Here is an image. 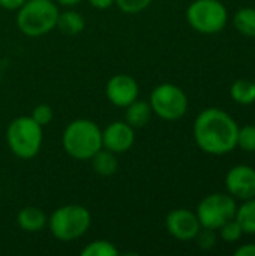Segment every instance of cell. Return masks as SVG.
Masks as SVG:
<instances>
[{"label": "cell", "instance_id": "16", "mask_svg": "<svg viewBox=\"0 0 255 256\" xmlns=\"http://www.w3.org/2000/svg\"><path fill=\"white\" fill-rule=\"evenodd\" d=\"M90 160H92L93 171L101 177H111L116 174V171L119 168L116 153H113L104 147L98 153H95Z\"/></svg>", "mask_w": 255, "mask_h": 256}, {"label": "cell", "instance_id": "12", "mask_svg": "<svg viewBox=\"0 0 255 256\" xmlns=\"http://www.w3.org/2000/svg\"><path fill=\"white\" fill-rule=\"evenodd\" d=\"M135 141V129L126 122H113L102 130V147L113 153L128 152Z\"/></svg>", "mask_w": 255, "mask_h": 256}, {"label": "cell", "instance_id": "8", "mask_svg": "<svg viewBox=\"0 0 255 256\" xmlns=\"http://www.w3.org/2000/svg\"><path fill=\"white\" fill-rule=\"evenodd\" d=\"M236 200L228 194H212L203 198L197 207V218L201 228L219 230L225 222L234 219L236 216Z\"/></svg>", "mask_w": 255, "mask_h": 256}, {"label": "cell", "instance_id": "7", "mask_svg": "<svg viewBox=\"0 0 255 256\" xmlns=\"http://www.w3.org/2000/svg\"><path fill=\"white\" fill-rule=\"evenodd\" d=\"M149 104L158 117L168 122L182 118L188 111V96L179 86L170 82L156 86L150 93Z\"/></svg>", "mask_w": 255, "mask_h": 256}, {"label": "cell", "instance_id": "4", "mask_svg": "<svg viewBox=\"0 0 255 256\" xmlns=\"http://www.w3.org/2000/svg\"><path fill=\"white\" fill-rule=\"evenodd\" d=\"M44 132L42 126L38 124L32 117H17L14 118L6 130V141L9 150L20 159L35 158L42 146Z\"/></svg>", "mask_w": 255, "mask_h": 256}, {"label": "cell", "instance_id": "2", "mask_svg": "<svg viewBox=\"0 0 255 256\" xmlns=\"http://www.w3.org/2000/svg\"><path fill=\"white\" fill-rule=\"evenodd\" d=\"M65 152L77 160H90L102 148V130L87 118L71 122L62 136Z\"/></svg>", "mask_w": 255, "mask_h": 256}, {"label": "cell", "instance_id": "28", "mask_svg": "<svg viewBox=\"0 0 255 256\" xmlns=\"http://www.w3.org/2000/svg\"><path fill=\"white\" fill-rule=\"evenodd\" d=\"M234 256H255V244H243L234 250Z\"/></svg>", "mask_w": 255, "mask_h": 256}, {"label": "cell", "instance_id": "25", "mask_svg": "<svg viewBox=\"0 0 255 256\" xmlns=\"http://www.w3.org/2000/svg\"><path fill=\"white\" fill-rule=\"evenodd\" d=\"M197 242H198V246L204 250H209L212 249L215 244H216V234L213 230H207V228H203L198 231L197 234Z\"/></svg>", "mask_w": 255, "mask_h": 256}, {"label": "cell", "instance_id": "24", "mask_svg": "<svg viewBox=\"0 0 255 256\" xmlns=\"http://www.w3.org/2000/svg\"><path fill=\"white\" fill-rule=\"evenodd\" d=\"M53 116H54V114H53V108H51L50 105H47V104H39V105H36V106L33 108L30 117H32L38 124H41V126L44 128V126H47V124L51 123Z\"/></svg>", "mask_w": 255, "mask_h": 256}, {"label": "cell", "instance_id": "17", "mask_svg": "<svg viewBox=\"0 0 255 256\" xmlns=\"http://www.w3.org/2000/svg\"><path fill=\"white\" fill-rule=\"evenodd\" d=\"M230 96L236 104L251 105L255 102V82L249 80H237L231 84Z\"/></svg>", "mask_w": 255, "mask_h": 256}, {"label": "cell", "instance_id": "10", "mask_svg": "<svg viewBox=\"0 0 255 256\" xmlns=\"http://www.w3.org/2000/svg\"><path fill=\"white\" fill-rule=\"evenodd\" d=\"M225 186L234 200L255 198V170L248 165H236L225 176Z\"/></svg>", "mask_w": 255, "mask_h": 256}, {"label": "cell", "instance_id": "15", "mask_svg": "<svg viewBox=\"0 0 255 256\" xmlns=\"http://www.w3.org/2000/svg\"><path fill=\"white\" fill-rule=\"evenodd\" d=\"M84 27H86V21L80 12L74 9L59 12L56 28H59L63 34H68V36L78 34L84 30Z\"/></svg>", "mask_w": 255, "mask_h": 256}, {"label": "cell", "instance_id": "14", "mask_svg": "<svg viewBox=\"0 0 255 256\" xmlns=\"http://www.w3.org/2000/svg\"><path fill=\"white\" fill-rule=\"evenodd\" d=\"M152 114H153V111H152L149 102L135 99L132 104H129L126 106L125 122L129 126H132L134 129H140V128H144L149 123Z\"/></svg>", "mask_w": 255, "mask_h": 256}, {"label": "cell", "instance_id": "23", "mask_svg": "<svg viewBox=\"0 0 255 256\" xmlns=\"http://www.w3.org/2000/svg\"><path fill=\"white\" fill-rule=\"evenodd\" d=\"M153 0H114L117 8L125 14H138L149 8Z\"/></svg>", "mask_w": 255, "mask_h": 256}, {"label": "cell", "instance_id": "13", "mask_svg": "<svg viewBox=\"0 0 255 256\" xmlns=\"http://www.w3.org/2000/svg\"><path fill=\"white\" fill-rule=\"evenodd\" d=\"M17 222H18V226L23 231H26V232H38V231L44 230L48 219H47L45 213L41 208L29 206V207H24V208H21L18 212Z\"/></svg>", "mask_w": 255, "mask_h": 256}, {"label": "cell", "instance_id": "18", "mask_svg": "<svg viewBox=\"0 0 255 256\" xmlns=\"http://www.w3.org/2000/svg\"><path fill=\"white\" fill-rule=\"evenodd\" d=\"M234 219L240 225L243 234H255V198L246 200L240 207L236 210Z\"/></svg>", "mask_w": 255, "mask_h": 256}, {"label": "cell", "instance_id": "27", "mask_svg": "<svg viewBox=\"0 0 255 256\" xmlns=\"http://www.w3.org/2000/svg\"><path fill=\"white\" fill-rule=\"evenodd\" d=\"M89 4L95 9H99V10H104V9H108L110 6L114 4V0H87Z\"/></svg>", "mask_w": 255, "mask_h": 256}, {"label": "cell", "instance_id": "26", "mask_svg": "<svg viewBox=\"0 0 255 256\" xmlns=\"http://www.w3.org/2000/svg\"><path fill=\"white\" fill-rule=\"evenodd\" d=\"M26 0H0V6L8 10H18Z\"/></svg>", "mask_w": 255, "mask_h": 256}, {"label": "cell", "instance_id": "21", "mask_svg": "<svg viewBox=\"0 0 255 256\" xmlns=\"http://www.w3.org/2000/svg\"><path fill=\"white\" fill-rule=\"evenodd\" d=\"M237 146L243 152H255V126L254 124H246L243 128H239L237 134Z\"/></svg>", "mask_w": 255, "mask_h": 256}, {"label": "cell", "instance_id": "3", "mask_svg": "<svg viewBox=\"0 0 255 256\" xmlns=\"http://www.w3.org/2000/svg\"><path fill=\"white\" fill-rule=\"evenodd\" d=\"M59 12L53 0H26L17 12V26L26 36H44L56 28Z\"/></svg>", "mask_w": 255, "mask_h": 256}, {"label": "cell", "instance_id": "30", "mask_svg": "<svg viewBox=\"0 0 255 256\" xmlns=\"http://www.w3.org/2000/svg\"><path fill=\"white\" fill-rule=\"evenodd\" d=\"M254 39H255V38H254Z\"/></svg>", "mask_w": 255, "mask_h": 256}, {"label": "cell", "instance_id": "29", "mask_svg": "<svg viewBox=\"0 0 255 256\" xmlns=\"http://www.w3.org/2000/svg\"><path fill=\"white\" fill-rule=\"evenodd\" d=\"M57 4H62V6H66V8H72L78 3H81L83 0H56Z\"/></svg>", "mask_w": 255, "mask_h": 256}, {"label": "cell", "instance_id": "19", "mask_svg": "<svg viewBox=\"0 0 255 256\" xmlns=\"http://www.w3.org/2000/svg\"><path fill=\"white\" fill-rule=\"evenodd\" d=\"M237 32L248 38H255V8H242L233 18Z\"/></svg>", "mask_w": 255, "mask_h": 256}, {"label": "cell", "instance_id": "6", "mask_svg": "<svg viewBox=\"0 0 255 256\" xmlns=\"http://www.w3.org/2000/svg\"><path fill=\"white\" fill-rule=\"evenodd\" d=\"M189 26L203 34L219 33L228 20V12L219 0H194L186 9Z\"/></svg>", "mask_w": 255, "mask_h": 256}, {"label": "cell", "instance_id": "22", "mask_svg": "<svg viewBox=\"0 0 255 256\" xmlns=\"http://www.w3.org/2000/svg\"><path fill=\"white\" fill-rule=\"evenodd\" d=\"M219 236L224 242L227 243H236L240 240V237L243 236V231L240 228V225L237 224L236 219H231L228 222H225L221 228H219Z\"/></svg>", "mask_w": 255, "mask_h": 256}, {"label": "cell", "instance_id": "9", "mask_svg": "<svg viewBox=\"0 0 255 256\" xmlns=\"http://www.w3.org/2000/svg\"><path fill=\"white\" fill-rule=\"evenodd\" d=\"M165 228L171 237L180 242L194 240L201 230L197 214L186 208H176L165 218Z\"/></svg>", "mask_w": 255, "mask_h": 256}, {"label": "cell", "instance_id": "11", "mask_svg": "<svg viewBox=\"0 0 255 256\" xmlns=\"http://www.w3.org/2000/svg\"><path fill=\"white\" fill-rule=\"evenodd\" d=\"M140 88L137 81L126 74H117L111 76L105 86V96L107 99L120 108H126L135 99H138Z\"/></svg>", "mask_w": 255, "mask_h": 256}, {"label": "cell", "instance_id": "1", "mask_svg": "<svg viewBox=\"0 0 255 256\" xmlns=\"http://www.w3.org/2000/svg\"><path fill=\"white\" fill-rule=\"evenodd\" d=\"M239 126L236 120L219 108L203 110L194 123V140L197 146L209 154L222 156L237 146Z\"/></svg>", "mask_w": 255, "mask_h": 256}, {"label": "cell", "instance_id": "5", "mask_svg": "<svg viewBox=\"0 0 255 256\" xmlns=\"http://www.w3.org/2000/svg\"><path fill=\"white\" fill-rule=\"evenodd\" d=\"M51 234L60 242H72L83 237L92 224L90 212L80 204L59 207L47 222Z\"/></svg>", "mask_w": 255, "mask_h": 256}, {"label": "cell", "instance_id": "20", "mask_svg": "<svg viewBox=\"0 0 255 256\" xmlns=\"http://www.w3.org/2000/svg\"><path fill=\"white\" fill-rule=\"evenodd\" d=\"M119 249L107 240H96L89 243L83 250L81 256H117Z\"/></svg>", "mask_w": 255, "mask_h": 256}]
</instances>
